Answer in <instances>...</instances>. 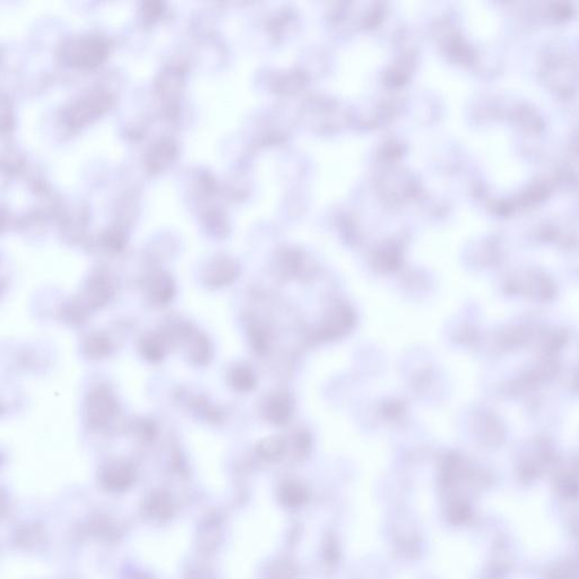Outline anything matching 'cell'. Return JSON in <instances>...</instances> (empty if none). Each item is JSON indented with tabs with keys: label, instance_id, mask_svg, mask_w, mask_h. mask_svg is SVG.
I'll list each match as a JSON object with an SVG mask.
<instances>
[{
	"label": "cell",
	"instance_id": "5b68a950",
	"mask_svg": "<svg viewBox=\"0 0 579 579\" xmlns=\"http://www.w3.org/2000/svg\"><path fill=\"white\" fill-rule=\"evenodd\" d=\"M92 418L98 424H106L109 417L114 412V401L106 393H99L92 401Z\"/></svg>",
	"mask_w": 579,
	"mask_h": 579
},
{
	"label": "cell",
	"instance_id": "52a82bcc",
	"mask_svg": "<svg viewBox=\"0 0 579 579\" xmlns=\"http://www.w3.org/2000/svg\"><path fill=\"white\" fill-rule=\"evenodd\" d=\"M285 451V441L280 437H268L262 440L258 445V453L264 458L275 460Z\"/></svg>",
	"mask_w": 579,
	"mask_h": 579
},
{
	"label": "cell",
	"instance_id": "277c9868",
	"mask_svg": "<svg viewBox=\"0 0 579 579\" xmlns=\"http://www.w3.org/2000/svg\"><path fill=\"white\" fill-rule=\"evenodd\" d=\"M228 379H230L232 387L238 392H249L256 385L255 373L245 365L233 368Z\"/></svg>",
	"mask_w": 579,
	"mask_h": 579
},
{
	"label": "cell",
	"instance_id": "7a4b0ae2",
	"mask_svg": "<svg viewBox=\"0 0 579 579\" xmlns=\"http://www.w3.org/2000/svg\"><path fill=\"white\" fill-rule=\"evenodd\" d=\"M291 415V401L287 394H275L266 405V417L270 422L282 424Z\"/></svg>",
	"mask_w": 579,
	"mask_h": 579
},
{
	"label": "cell",
	"instance_id": "3957f363",
	"mask_svg": "<svg viewBox=\"0 0 579 579\" xmlns=\"http://www.w3.org/2000/svg\"><path fill=\"white\" fill-rule=\"evenodd\" d=\"M175 290L176 287L170 276L165 275V274L158 275L150 283V299L155 304H167L173 298Z\"/></svg>",
	"mask_w": 579,
	"mask_h": 579
},
{
	"label": "cell",
	"instance_id": "6da1fadb",
	"mask_svg": "<svg viewBox=\"0 0 579 579\" xmlns=\"http://www.w3.org/2000/svg\"><path fill=\"white\" fill-rule=\"evenodd\" d=\"M237 276V268L228 260H221L213 265L206 274V283L211 287H226L233 282Z\"/></svg>",
	"mask_w": 579,
	"mask_h": 579
},
{
	"label": "cell",
	"instance_id": "9c48e42d",
	"mask_svg": "<svg viewBox=\"0 0 579 579\" xmlns=\"http://www.w3.org/2000/svg\"><path fill=\"white\" fill-rule=\"evenodd\" d=\"M249 337H250L251 346L258 353H263L268 346V337L258 326H253L249 329Z\"/></svg>",
	"mask_w": 579,
	"mask_h": 579
},
{
	"label": "cell",
	"instance_id": "ba28073f",
	"mask_svg": "<svg viewBox=\"0 0 579 579\" xmlns=\"http://www.w3.org/2000/svg\"><path fill=\"white\" fill-rule=\"evenodd\" d=\"M145 359L150 362H158L165 355V348L162 346L161 341L154 336L148 337L142 342L140 348Z\"/></svg>",
	"mask_w": 579,
	"mask_h": 579
},
{
	"label": "cell",
	"instance_id": "8992f818",
	"mask_svg": "<svg viewBox=\"0 0 579 579\" xmlns=\"http://www.w3.org/2000/svg\"><path fill=\"white\" fill-rule=\"evenodd\" d=\"M188 354L196 365H205L211 359V346L203 335L192 337L188 346Z\"/></svg>",
	"mask_w": 579,
	"mask_h": 579
}]
</instances>
